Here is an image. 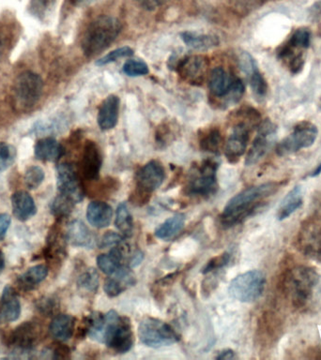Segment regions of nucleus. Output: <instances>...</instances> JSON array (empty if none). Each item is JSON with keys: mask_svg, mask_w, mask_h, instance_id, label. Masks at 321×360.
<instances>
[{"mask_svg": "<svg viewBox=\"0 0 321 360\" xmlns=\"http://www.w3.org/2000/svg\"><path fill=\"white\" fill-rule=\"evenodd\" d=\"M280 186L279 182H267L245 188L225 205L221 216L222 224L225 227H231L239 224L258 210L262 200L275 194Z\"/></svg>", "mask_w": 321, "mask_h": 360, "instance_id": "nucleus-1", "label": "nucleus"}, {"mask_svg": "<svg viewBox=\"0 0 321 360\" xmlns=\"http://www.w3.org/2000/svg\"><path fill=\"white\" fill-rule=\"evenodd\" d=\"M122 30L120 20L108 14H101L87 25L82 37L84 55L92 58L103 52L117 39Z\"/></svg>", "mask_w": 321, "mask_h": 360, "instance_id": "nucleus-2", "label": "nucleus"}, {"mask_svg": "<svg viewBox=\"0 0 321 360\" xmlns=\"http://www.w3.org/2000/svg\"><path fill=\"white\" fill-rule=\"evenodd\" d=\"M98 342L106 343L118 353L123 354L131 350L134 339L130 321L125 317H120L114 311L104 314L103 328Z\"/></svg>", "mask_w": 321, "mask_h": 360, "instance_id": "nucleus-3", "label": "nucleus"}, {"mask_svg": "<svg viewBox=\"0 0 321 360\" xmlns=\"http://www.w3.org/2000/svg\"><path fill=\"white\" fill-rule=\"evenodd\" d=\"M44 82L41 76L32 72H25L17 77L13 84L14 105L19 111H30L42 94Z\"/></svg>", "mask_w": 321, "mask_h": 360, "instance_id": "nucleus-4", "label": "nucleus"}, {"mask_svg": "<svg viewBox=\"0 0 321 360\" xmlns=\"http://www.w3.org/2000/svg\"><path fill=\"white\" fill-rule=\"evenodd\" d=\"M266 277L260 270H250L233 278L228 292L234 300L241 302H255L263 294Z\"/></svg>", "mask_w": 321, "mask_h": 360, "instance_id": "nucleus-5", "label": "nucleus"}, {"mask_svg": "<svg viewBox=\"0 0 321 360\" xmlns=\"http://www.w3.org/2000/svg\"><path fill=\"white\" fill-rule=\"evenodd\" d=\"M138 336L144 345L153 348L173 345L180 339L170 326L155 318H145L140 323Z\"/></svg>", "mask_w": 321, "mask_h": 360, "instance_id": "nucleus-6", "label": "nucleus"}, {"mask_svg": "<svg viewBox=\"0 0 321 360\" xmlns=\"http://www.w3.org/2000/svg\"><path fill=\"white\" fill-rule=\"evenodd\" d=\"M318 131L314 124L303 121L295 126L291 134L284 138L276 146V154L284 157L296 153L301 149L308 148L317 140Z\"/></svg>", "mask_w": 321, "mask_h": 360, "instance_id": "nucleus-7", "label": "nucleus"}, {"mask_svg": "<svg viewBox=\"0 0 321 360\" xmlns=\"http://www.w3.org/2000/svg\"><path fill=\"white\" fill-rule=\"evenodd\" d=\"M320 281V276L313 269L298 267L293 269L287 278V287L295 303L301 305L306 302Z\"/></svg>", "mask_w": 321, "mask_h": 360, "instance_id": "nucleus-8", "label": "nucleus"}, {"mask_svg": "<svg viewBox=\"0 0 321 360\" xmlns=\"http://www.w3.org/2000/svg\"><path fill=\"white\" fill-rule=\"evenodd\" d=\"M217 168H218V163L214 160H205L189 180L188 193L200 196L210 195L213 193L217 188Z\"/></svg>", "mask_w": 321, "mask_h": 360, "instance_id": "nucleus-9", "label": "nucleus"}, {"mask_svg": "<svg viewBox=\"0 0 321 360\" xmlns=\"http://www.w3.org/2000/svg\"><path fill=\"white\" fill-rule=\"evenodd\" d=\"M56 172L59 194L72 200L75 204L80 202L84 198V188L73 165L61 163L56 168Z\"/></svg>", "mask_w": 321, "mask_h": 360, "instance_id": "nucleus-10", "label": "nucleus"}, {"mask_svg": "<svg viewBox=\"0 0 321 360\" xmlns=\"http://www.w3.org/2000/svg\"><path fill=\"white\" fill-rule=\"evenodd\" d=\"M277 128L272 121L264 120L258 126V135L248 151L245 165L252 166L258 163L272 148Z\"/></svg>", "mask_w": 321, "mask_h": 360, "instance_id": "nucleus-11", "label": "nucleus"}, {"mask_svg": "<svg viewBox=\"0 0 321 360\" xmlns=\"http://www.w3.org/2000/svg\"><path fill=\"white\" fill-rule=\"evenodd\" d=\"M208 60L203 56H185L177 61L174 69L180 77L191 84H202L207 76Z\"/></svg>", "mask_w": 321, "mask_h": 360, "instance_id": "nucleus-12", "label": "nucleus"}, {"mask_svg": "<svg viewBox=\"0 0 321 360\" xmlns=\"http://www.w3.org/2000/svg\"><path fill=\"white\" fill-rule=\"evenodd\" d=\"M165 179V171L162 163L157 160H151L137 172V188L141 193H151L163 184Z\"/></svg>", "mask_w": 321, "mask_h": 360, "instance_id": "nucleus-13", "label": "nucleus"}, {"mask_svg": "<svg viewBox=\"0 0 321 360\" xmlns=\"http://www.w3.org/2000/svg\"><path fill=\"white\" fill-rule=\"evenodd\" d=\"M250 128L245 122L237 124L225 146V154L230 162H237L246 150Z\"/></svg>", "mask_w": 321, "mask_h": 360, "instance_id": "nucleus-14", "label": "nucleus"}, {"mask_svg": "<svg viewBox=\"0 0 321 360\" xmlns=\"http://www.w3.org/2000/svg\"><path fill=\"white\" fill-rule=\"evenodd\" d=\"M38 326L32 322H25L14 329L11 336V343L23 352H30L38 342Z\"/></svg>", "mask_w": 321, "mask_h": 360, "instance_id": "nucleus-15", "label": "nucleus"}, {"mask_svg": "<svg viewBox=\"0 0 321 360\" xmlns=\"http://www.w3.org/2000/svg\"><path fill=\"white\" fill-rule=\"evenodd\" d=\"M82 172L89 180H97L101 168V154L97 143L87 141L82 155Z\"/></svg>", "mask_w": 321, "mask_h": 360, "instance_id": "nucleus-16", "label": "nucleus"}, {"mask_svg": "<svg viewBox=\"0 0 321 360\" xmlns=\"http://www.w3.org/2000/svg\"><path fill=\"white\" fill-rule=\"evenodd\" d=\"M21 314V303L13 287L6 286L0 300V323L14 322Z\"/></svg>", "mask_w": 321, "mask_h": 360, "instance_id": "nucleus-17", "label": "nucleus"}, {"mask_svg": "<svg viewBox=\"0 0 321 360\" xmlns=\"http://www.w3.org/2000/svg\"><path fill=\"white\" fill-rule=\"evenodd\" d=\"M120 101L115 95H109L101 103L98 112V125L103 131H109L115 128L118 123L120 112Z\"/></svg>", "mask_w": 321, "mask_h": 360, "instance_id": "nucleus-18", "label": "nucleus"}, {"mask_svg": "<svg viewBox=\"0 0 321 360\" xmlns=\"http://www.w3.org/2000/svg\"><path fill=\"white\" fill-rule=\"evenodd\" d=\"M134 273L128 267L123 266L115 274L106 278L103 289L108 297H115L125 291L130 286L134 285Z\"/></svg>", "mask_w": 321, "mask_h": 360, "instance_id": "nucleus-19", "label": "nucleus"}, {"mask_svg": "<svg viewBox=\"0 0 321 360\" xmlns=\"http://www.w3.org/2000/svg\"><path fill=\"white\" fill-rule=\"evenodd\" d=\"M66 239L70 245L75 247L87 248L95 247L96 238L92 231L86 226L83 221H73L68 226Z\"/></svg>", "mask_w": 321, "mask_h": 360, "instance_id": "nucleus-20", "label": "nucleus"}, {"mask_svg": "<svg viewBox=\"0 0 321 360\" xmlns=\"http://www.w3.org/2000/svg\"><path fill=\"white\" fill-rule=\"evenodd\" d=\"M11 207L14 217L20 221H25L36 215L37 207L30 194L25 191H16L11 196Z\"/></svg>", "mask_w": 321, "mask_h": 360, "instance_id": "nucleus-21", "label": "nucleus"}, {"mask_svg": "<svg viewBox=\"0 0 321 360\" xmlns=\"http://www.w3.org/2000/svg\"><path fill=\"white\" fill-rule=\"evenodd\" d=\"M63 153L64 149L61 143L52 137L42 138L34 146L36 159L42 162H58Z\"/></svg>", "mask_w": 321, "mask_h": 360, "instance_id": "nucleus-22", "label": "nucleus"}, {"mask_svg": "<svg viewBox=\"0 0 321 360\" xmlns=\"http://www.w3.org/2000/svg\"><path fill=\"white\" fill-rule=\"evenodd\" d=\"M113 218V210L104 202L93 201L87 210V219L92 226L106 228L108 226Z\"/></svg>", "mask_w": 321, "mask_h": 360, "instance_id": "nucleus-23", "label": "nucleus"}, {"mask_svg": "<svg viewBox=\"0 0 321 360\" xmlns=\"http://www.w3.org/2000/svg\"><path fill=\"white\" fill-rule=\"evenodd\" d=\"M303 204V188L300 185L295 186L289 193L284 197L276 212L278 221H284L295 213Z\"/></svg>", "mask_w": 321, "mask_h": 360, "instance_id": "nucleus-24", "label": "nucleus"}, {"mask_svg": "<svg viewBox=\"0 0 321 360\" xmlns=\"http://www.w3.org/2000/svg\"><path fill=\"white\" fill-rule=\"evenodd\" d=\"M125 247L118 245L113 248L109 253H103L100 255L97 258V264L99 269L104 273V274L111 276L115 274L121 266H123L122 262L125 257Z\"/></svg>", "mask_w": 321, "mask_h": 360, "instance_id": "nucleus-25", "label": "nucleus"}, {"mask_svg": "<svg viewBox=\"0 0 321 360\" xmlns=\"http://www.w3.org/2000/svg\"><path fill=\"white\" fill-rule=\"evenodd\" d=\"M75 319L72 315L58 314L49 326L51 336L58 342H67L75 332Z\"/></svg>", "mask_w": 321, "mask_h": 360, "instance_id": "nucleus-26", "label": "nucleus"}, {"mask_svg": "<svg viewBox=\"0 0 321 360\" xmlns=\"http://www.w3.org/2000/svg\"><path fill=\"white\" fill-rule=\"evenodd\" d=\"M183 42L187 46L194 50L205 51L217 47L220 44L218 37L211 34L194 32V31H184L180 33Z\"/></svg>", "mask_w": 321, "mask_h": 360, "instance_id": "nucleus-27", "label": "nucleus"}, {"mask_svg": "<svg viewBox=\"0 0 321 360\" xmlns=\"http://www.w3.org/2000/svg\"><path fill=\"white\" fill-rule=\"evenodd\" d=\"M234 79L222 68L213 70L208 80V86L215 97L222 98L232 86Z\"/></svg>", "mask_w": 321, "mask_h": 360, "instance_id": "nucleus-28", "label": "nucleus"}, {"mask_svg": "<svg viewBox=\"0 0 321 360\" xmlns=\"http://www.w3.org/2000/svg\"><path fill=\"white\" fill-rule=\"evenodd\" d=\"M47 275L48 267L44 264H37V266L28 269L24 274L19 276L17 283H18L20 288L30 291L44 281Z\"/></svg>", "mask_w": 321, "mask_h": 360, "instance_id": "nucleus-29", "label": "nucleus"}, {"mask_svg": "<svg viewBox=\"0 0 321 360\" xmlns=\"http://www.w3.org/2000/svg\"><path fill=\"white\" fill-rule=\"evenodd\" d=\"M185 218L182 214H176L166 219L155 230V236L163 240L173 238L184 226Z\"/></svg>", "mask_w": 321, "mask_h": 360, "instance_id": "nucleus-30", "label": "nucleus"}, {"mask_svg": "<svg viewBox=\"0 0 321 360\" xmlns=\"http://www.w3.org/2000/svg\"><path fill=\"white\" fill-rule=\"evenodd\" d=\"M115 225L124 236L132 235L134 221H132V214L130 212L128 205L125 202H121L117 208Z\"/></svg>", "mask_w": 321, "mask_h": 360, "instance_id": "nucleus-31", "label": "nucleus"}, {"mask_svg": "<svg viewBox=\"0 0 321 360\" xmlns=\"http://www.w3.org/2000/svg\"><path fill=\"white\" fill-rule=\"evenodd\" d=\"M221 131L217 128H213L206 131V134L200 138V148L203 151L210 152V153H219L220 148L222 146Z\"/></svg>", "mask_w": 321, "mask_h": 360, "instance_id": "nucleus-32", "label": "nucleus"}, {"mask_svg": "<svg viewBox=\"0 0 321 360\" xmlns=\"http://www.w3.org/2000/svg\"><path fill=\"white\" fill-rule=\"evenodd\" d=\"M310 41H311V33H310L309 30L303 27L298 28L292 34L286 45L290 49L301 52V51L309 47Z\"/></svg>", "mask_w": 321, "mask_h": 360, "instance_id": "nucleus-33", "label": "nucleus"}, {"mask_svg": "<svg viewBox=\"0 0 321 360\" xmlns=\"http://www.w3.org/2000/svg\"><path fill=\"white\" fill-rule=\"evenodd\" d=\"M75 205L72 200L58 194L51 204V212L58 218H64L72 212Z\"/></svg>", "mask_w": 321, "mask_h": 360, "instance_id": "nucleus-34", "label": "nucleus"}, {"mask_svg": "<svg viewBox=\"0 0 321 360\" xmlns=\"http://www.w3.org/2000/svg\"><path fill=\"white\" fill-rule=\"evenodd\" d=\"M77 284L80 288L86 290V291H97L99 287L98 272L96 271L94 269L86 270V271L78 278Z\"/></svg>", "mask_w": 321, "mask_h": 360, "instance_id": "nucleus-35", "label": "nucleus"}, {"mask_svg": "<svg viewBox=\"0 0 321 360\" xmlns=\"http://www.w3.org/2000/svg\"><path fill=\"white\" fill-rule=\"evenodd\" d=\"M123 72L131 77L148 75L149 70L148 64L140 59H130L124 63Z\"/></svg>", "mask_w": 321, "mask_h": 360, "instance_id": "nucleus-36", "label": "nucleus"}, {"mask_svg": "<svg viewBox=\"0 0 321 360\" xmlns=\"http://www.w3.org/2000/svg\"><path fill=\"white\" fill-rule=\"evenodd\" d=\"M134 55V50L129 46H123L117 48V49L111 51L103 58H101L96 62L98 66H104V65L113 63V62L118 61V59L129 58Z\"/></svg>", "mask_w": 321, "mask_h": 360, "instance_id": "nucleus-37", "label": "nucleus"}, {"mask_svg": "<svg viewBox=\"0 0 321 360\" xmlns=\"http://www.w3.org/2000/svg\"><path fill=\"white\" fill-rule=\"evenodd\" d=\"M244 84L241 79H235L230 89L228 90L227 94L222 97L225 106L233 105L238 103L241 100L242 96L244 94Z\"/></svg>", "mask_w": 321, "mask_h": 360, "instance_id": "nucleus-38", "label": "nucleus"}, {"mask_svg": "<svg viewBox=\"0 0 321 360\" xmlns=\"http://www.w3.org/2000/svg\"><path fill=\"white\" fill-rule=\"evenodd\" d=\"M16 149L10 143H0V172L7 170L15 160Z\"/></svg>", "mask_w": 321, "mask_h": 360, "instance_id": "nucleus-39", "label": "nucleus"}, {"mask_svg": "<svg viewBox=\"0 0 321 360\" xmlns=\"http://www.w3.org/2000/svg\"><path fill=\"white\" fill-rule=\"evenodd\" d=\"M45 177L44 171L39 166H30L25 171V183L28 188L34 190L44 182Z\"/></svg>", "mask_w": 321, "mask_h": 360, "instance_id": "nucleus-40", "label": "nucleus"}, {"mask_svg": "<svg viewBox=\"0 0 321 360\" xmlns=\"http://www.w3.org/2000/svg\"><path fill=\"white\" fill-rule=\"evenodd\" d=\"M56 0H30L31 13L39 19L45 18L55 5Z\"/></svg>", "mask_w": 321, "mask_h": 360, "instance_id": "nucleus-41", "label": "nucleus"}, {"mask_svg": "<svg viewBox=\"0 0 321 360\" xmlns=\"http://www.w3.org/2000/svg\"><path fill=\"white\" fill-rule=\"evenodd\" d=\"M249 82L251 89L258 97H264L267 94L268 84L263 75L259 72L258 70H255L252 75H249Z\"/></svg>", "mask_w": 321, "mask_h": 360, "instance_id": "nucleus-42", "label": "nucleus"}, {"mask_svg": "<svg viewBox=\"0 0 321 360\" xmlns=\"http://www.w3.org/2000/svg\"><path fill=\"white\" fill-rule=\"evenodd\" d=\"M239 66H241L242 72L246 73L248 76L258 70L255 59L246 52L241 53V58H239Z\"/></svg>", "mask_w": 321, "mask_h": 360, "instance_id": "nucleus-43", "label": "nucleus"}, {"mask_svg": "<svg viewBox=\"0 0 321 360\" xmlns=\"http://www.w3.org/2000/svg\"><path fill=\"white\" fill-rule=\"evenodd\" d=\"M230 255L228 253H224V255L217 256V257L211 259L208 262L207 266L203 269V272L208 273L213 271V270H218L227 266L228 262H229Z\"/></svg>", "mask_w": 321, "mask_h": 360, "instance_id": "nucleus-44", "label": "nucleus"}, {"mask_svg": "<svg viewBox=\"0 0 321 360\" xmlns=\"http://www.w3.org/2000/svg\"><path fill=\"white\" fill-rule=\"evenodd\" d=\"M123 238L122 236L118 235L114 232H107L106 235L101 238L99 247L101 249H106V248H114L122 243Z\"/></svg>", "mask_w": 321, "mask_h": 360, "instance_id": "nucleus-45", "label": "nucleus"}, {"mask_svg": "<svg viewBox=\"0 0 321 360\" xmlns=\"http://www.w3.org/2000/svg\"><path fill=\"white\" fill-rule=\"evenodd\" d=\"M56 307V301L51 297H44L38 301L37 308L45 315H51L55 311Z\"/></svg>", "mask_w": 321, "mask_h": 360, "instance_id": "nucleus-46", "label": "nucleus"}, {"mask_svg": "<svg viewBox=\"0 0 321 360\" xmlns=\"http://www.w3.org/2000/svg\"><path fill=\"white\" fill-rule=\"evenodd\" d=\"M140 8L146 11H155L166 4L169 0H134Z\"/></svg>", "mask_w": 321, "mask_h": 360, "instance_id": "nucleus-47", "label": "nucleus"}, {"mask_svg": "<svg viewBox=\"0 0 321 360\" xmlns=\"http://www.w3.org/2000/svg\"><path fill=\"white\" fill-rule=\"evenodd\" d=\"M11 222V217L8 214H0V240L5 238L6 233Z\"/></svg>", "mask_w": 321, "mask_h": 360, "instance_id": "nucleus-48", "label": "nucleus"}, {"mask_svg": "<svg viewBox=\"0 0 321 360\" xmlns=\"http://www.w3.org/2000/svg\"><path fill=\"white\" fill-rule=\"evenodd\" d=\"M67 1L73 7L83 8L98 1V0H67Z\"/></svg>", "mask_w": 321, "mask_h": 360, "instance_id": "nucleus-49", "label": "nucleus"}, {"mask_svg": "<svg viewBox=\"0 0 321 360\" xmlns=\"http://www.w3.org/2000/svg\"><path fill=\"white\" fill-rule=\"evenodd\" d=\"M235 354L232 350H224L216 356L217 359H235Z\"/></svg>", "mask_w": 321, "mask_h": 360, "instance_id": "nucleus-50", "label": "nucleus"}, {"mask_svg": "<svg viewBox=\"0 0 321 360\" xmlns=\"http://www.w3.org/2000/svg\"><path fill=\"white\" fill-rule=\"evenodd\" d=\"M143 259V253H141L140 252H135L134 255H132V258L131 260V266H137V264H140V262L142 261Z\"/></svg>", "mask_w": 321, "mask_h": 360, "instance_id": "nucleus-51", "label": "nucleus"}, {"mask_svg": "<svg viewBox=\"0 0 321 360\" xmlns=\"http://www.w3.org/2000/svg\"><path fill=\"white\" fill-rule=\"evenodd\" d=\"M5 267V256L4 253L0 250V274H1V272L3 271V269H4Z\"/></svg>", "mask_w": 321, "mask_h": 360, "instance_id": "nucleus-52", "label": "nucleus"}, {"mask_svg": "<svg viewBox=\"0 0 321 360\" xmlns=\"http://www.w3.org/2000/svg\"><path fill=\"white\" fill-rule=\"evenodd\" d=\"M320 174H321V162L320 163V165H317V167L315 168V170L313 171L312 173L309 174V176L311 177H315V176H320Z\"/></svg>", "mask_w": 321, "mask_h": 360, "instance_id": "nucleus-53", "label": "nucleus"}]
</instances>
